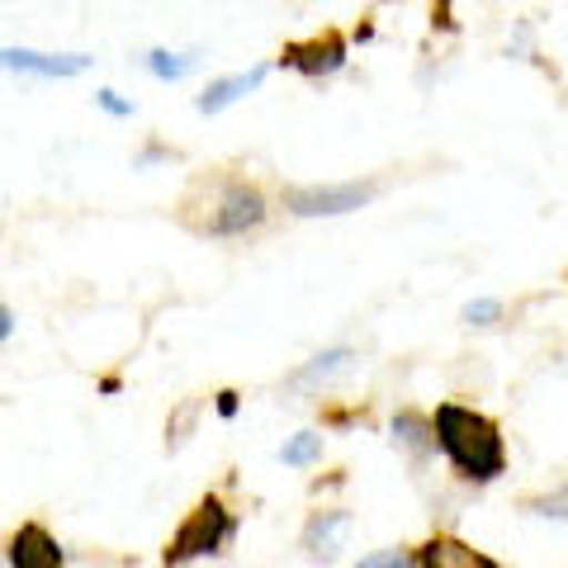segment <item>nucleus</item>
Instances as JSON below:
<instances>
[{
  "instance_id": "obj_1",
  "label": "nucleus",
  "mask_w": 568,
  "mask_h": 568,
  "mask_svg": "<svg viewBox=\"0 0 568 568\" xmlns=\"http://www.w3.org/2000/svg\"><path fill=\"white\" fill-rule=\"evenodd\" d=\"M432 432L450 465L465 478H474V484H493V478L507 469L503 432H497V422H488L484 413H474V407L440 403L432 417Z\"/></svg>"
},
{
  "instance_id": "obj_2",
  "label": "nucleus",
  "mask_w": 568,
  "mask_h": 568,
  "mask_svg": "<svg viewBox=\"0 0 568 568\" xmlns=\"http://www.w3.org/2000/svg\"><path fill=\"white\" fill-rule=\"evenodd\" d=\"M209 213L204 219H194L190 227L194 233H209V237H242V233H256L265 223V194L246 181H223L219 190L209 194Z\"/></svg>"
},
{
  "instance_id": "obj_3",
  "label": "nucleus",
  "mask_w": 568,
  "mask_h": 568,
  "mask_svg": "<svg viewBox=\"0 0 568 568\" xmlns=\"http://www.w3.org/2000/svg\"><path fill=\"white\" fill-rule=\"evenodd\" d=\"M233 530H237L233 526V511H227L219 497H204V503L181 521V530L171 536L162 564L166 568H181L190 559H204V555H213V549H223L227 540H233Z\"/></svg>"
},
{
  "instance_id": "obj_4",
  "label": "nucleus",
  "mask_w": 568,
  "mask_h": 568,
  "mask_svg": "<svg viewBox=\"0 0 568 568\" xmlns=\"http://www.w3.org/2000/svg\"><path fill=\"white\" fill-rule=\"evenodd\" d=\"M375 185L369 181H342V185H284V209L294 219H342L375 200Z\"/></svg>"
},
{
  "instance_id": "obj_5",
  "label": "nucleus",
  "mask_w": 568,
  "mask_h": 568,
  "mask_svg": "<svg viewBox=\"0 0 568 568\" xmlns=\"http://www.w3.org/2000/svg\"><path fill=\"white\" fill-rule=\"evenodd\" d=\"M346 58H351L346 33H336V29H323V33H313V39H298V43L280 48V67H290V71H298V77H308V81L336 77V71L346 67Z\"/></svg>"
},
{
  "instance_id": "obj_6",
  "label": "nucleus",
  "mask_w": 568,
  "mask_h": 568,
  "mask_svg": "<svg viewBox=\"0 0 568 568\" xmlns=\"http://www.w3.org/2000/svg\"><path fill=\"white\" fill-rule=\"evenodd\" d=\"M91 52H39V48H0V71H20V77L67 81L91 71Z\"/></svg>"
},
{
  "instance_id": "obj_7",
  "label": "nucleus",
  "mask_w": 568,
  "mask_h": 568,
  "mask_svg": "<svg viewBox=\"0 0 568 568\" xmlns=\"http://www.w3.org/2000/svg\"><path fill=\"white\" fill-rule=\"evenodd\" d=\"M265 77H271V62H256V67H246V71H233V77L209 81L204 91L194 95V110H200V114H223V110H233V104H237L242 95L261 91Z\"/></svg>"
},
{
  "instance_id": "obj_8",
  "label": "nucleus",
  "mask_w": 568,
  "mask_h": 568,
  "mask_svg": "<svg viewBox=\"0 0 568 568\" xmlns=\"http://www.w3.org/2000/svg\"><path fill=\"white\" fill-rule=\"evenodd\" d=\"M62 564H67V555H62V545L52 540L48 526L29 521L10 536V568H62Z\"/></svg>"
},
{
  "instance_id": "obj_9",
  "label": "nucleus",
  "mask_w": 568,
  "mask_h": 568,
  "mask_svg": "<svg viewBox=\"0 0 568 568\" xmlns=\"http://www.w3.org/2000/svg\"><path fill=\"white\" fill-rule=\"evenodd\" d=\"M417 568H503V564L455 536H432L417 549Z\"/></svg>"
},
{
  "instance_id": "obj_10",
  "label": "nucleus",
  "mask_w": 568,
  "mask_h": 568,
  "mask_svg": "<svg viewBox=\"0 0 568 568\" xmlns=\"http://www.w3.org/2000/svg\"><path fill=\"white\" fill-rule=\"evenodd\" d=\"M351 536V511L342 507H327V511H313V521L304 526V549L313 559H336V549Z\"/></svg>"
},
{
  "instance_id": "obj_11",
  "label": "nucleus",
  "mask_w": 568,
  "mask_h": 568,
  "mask_svg": "<svg viewBox=\"0 0 568 568\" xmlns=\"http://www.w3.org/2000/svg\"><path fill=\"white\" fill-rule=\"evenodd\" d=\"M200 52H171V48H152V52H142V67L152 71L156 81H185L190 71H200Z\"/></svg>"
},
{
  "instance_id": "obj_12",
  "label": "nucleus",
  "mask_w": 568,
  "mask_h": 568,
  "mask_svg": "<svg viewBox=\"0 0 568 568\" xmlns=\"http://www.w3.org/2000/svg\"><path fill=\"white\" fill-rule=\"evenodd\" d=\"M355 365L351 351H327V355H313V365H304L298 375L290 379V388H313V384H332L336 375H346Z\"/></svg>"
},
{
  "instance_id": "obj_13",
  "label": "nucleus",
  "mask_w": 568,
  "mask_h": 568,
  "mask_svg": "<svg viewBox=\"0 0 568 568\" xmlns=\"http://www.w3.org/2000/svg\"><path fill=\"white\" fill-rule=\"evenodd\" d=\"M394 436H398L413 455H426V450H432V440H436L432 422H422L417 413H398V417H394Z\"/></svg>"
},
{
  "instance_id": "obj_14",
  "label": "nucleus",
  "mask_w": 568,
  "mask_h": 568,
  "mask_svg": "<svg viewBox=\"0 0 568 568\" xmlns=\"http://www.w3.org/2000/svg\"><path fill=\"white\" fill-rule=\"evenodd\" d=\"M280 459H284V465H294V469L313 465V459H323V436H317V432H298L290 446L280 450Z\"/></svg>"
},
{
  "instance_id": "obj_15",
  "label": "nucleus",
  "mask_w": 568,
  "mask_h": 568,
  "mask_svg": "<svg viewBox=\"0 0 568 568\" xmlns=\"http://www.w3.org/2000/svg\"><path fill=\"white\" fill-rule=\"evenodd\" d=\"M526 511H536V517H549V521H568V484L545 493V497H530Z\"/></svg>"
},
{
  "instance_id": "obj_16",
  "label": "nucleus",
  "mask_w": 568,
  "mask_h": 568,
  "mask_svg": "<svg viewBox=\"0 0 568 568\" xmlns=\"http://www.w3.org/2000/svg\"><path fill=\"white\" fill-rule=\"evenodd\" d=\"M355 568H417L413 549H379V555H365Z\"/></svg>"
},
{
  "instance_id": "obj_17",
  "label": "nucleus",
  "mask_w": 568,
  "mask_h": 568,
  "mask_svg": "<svg viewBox=\"0 0 568 568\" xmlns=\"http://www.w3.org/2000/svg\"><path fill=\"white\" fill-rule=\"evenodd\" d=\"M493 317H503V304H497V298H474V304H465V323H474V327L493 323Z\"/></svg>"
},
{
  "instance_id": "obj_18",
  "label": "nucleus",
  "mask_w": 568,
  "mask_h": 568,
  "mask_svg": "<svg viewBox=\"0 0 568 568\" xmlns=\"http://www.w3.org/2000/svg\"><path fill=\"white\" fill-rule=\"evenodd\" d=\"M95 104L104 114H114V119H133V100H123L119 91H95Z\"/></svg>"
},
{
  "instance_id": "obj_19",
  "label": "nucleus",
  "mask_w": 568,
  "mask_h": 568,
  "mask_svg": "<svg viewBox=\"0 0 568 568\" xmlns=\"http://www.w3.org/2000/svg\"><path fill=\"white\" fill-rule=\"evenodd\" d=\"M219 413H223V417L237 413V394H233V388H223V394H219Z\"/></svg>"
},
{
  "instance_id": "obj_20",
  "label": "nucleus",
  "mask_w": 568,
  "mask_h": 568,
  "mask_svg": "<svg viewBox=\"0 0 568 568\" xmlns=\"http://www.w3.org/2000/svg\"><path fill=\"white\" fill-rule=\"evenodd\" d=\"M10 332H14V317H10L6 304H0V342H10Z\"/></svg>"
}]
</instances>
